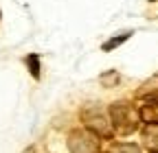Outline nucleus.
<instances>
[{
  "instance_id": "20e7f679",
  "label": "nucleus",
  "mask_w": 158,
  "mask_h": 153,
  "mask_svg": "<svg viewBox=\"0 0 158 153\" xmlns=\"http://www.w3.org/2000/svg\"><path fill=\"white\" fill-rule=\"evenodd\" d=\"M143 138H145V147L152 153H158V125H149L143 133Z\"/></svg>"
},
{
  "instance_id": "7ed1b4c3",
  "label": "nucleus",
  "mask_w": 158,
  "mask_h": 153,
  "mask_svg": "<svg viewBox=\"0 0 158 153\" xmlns=\"http://www.w3.org/2000/svg\"><path fill=\"white\" fill-rule=\"evenodd\" d=\"M68 149H70V153H97V138H94V133L84 131V129L73 131L70 138H68Z\"/></svg>"
},
{
  "instance_id": "423d86ee",
  "label": "nucleus",
  "mask_w": 158,
  "mask_h": 153,
  "mask_svg": "<svg viewBox=\"0 0 158 153\" xmlns=\"http://www.w3.org/2000/svg\"><path fill=\"white\" fill-rule=\"evenodd\" d=\"M132 33L127 31V33H121V35H118V37H114V40H110V42H106L103 44V50H112V48H116L118 44H121V42H125L127 40V37H130Z\"/></svg>"
},
{
  "instance_id": "0eeeda50",
  "label": "nucleus",
  "mask_w": 158,
  "mask_h": 153,
  "mask_svg": "<svg viewBox=\"0 0 158 153\" xmlns=\"http://www.w3.org/2000/svg\"><path fill=\"white\" fill-rule=\"evenodd\" d=\"M27 64H29V68H31V74H33V76H40V61H37L35 55L27 57Z\"/></svg>"
},
{
  "instance_id": "f257e3e1",
  "label": "nucleus",
  "mask_w": 158,
  "mask_h": 153,
  "mask_svg": "<svg viewBox=\"0 0 158 153\" xmlns=\"http://www.w3.org/2000/svg\"><path fill=\"white\" fill-rule=\"evenodd\" d=\"M81 118H84L86 127L90 129V133H94L99 138H110L112 136V129H110V123H108V114L101 107L88 105L81 112Z\"/></svg>"
},
{
  "instance_id": "39448f33",
  "label": "nucleus",
  "mask_w": 158,
  "mask_h": 153,
  "mask_svg": "<svg viewBox=\"0 0 158 153\" xmlns=\"http://www.w3.org/2000/svg\"><path fill=\"white\" fill-rule=\"evenodd\" d=\"M110 153H141L136 144H130V142H123V144H114L110 149Z\"/></svg>"
},
{
  "instance_id": "f03ea898",
  "label": "nucleus",
  "mask_w": 158,
  "mask_h": 153,
  "mask_svg": "<svg viewBox=\"0 0 158 153\" xmlns=\"http://www.w3.org/2000/svg\"><path fill=\"white\" fill-rule=\"evenodd\" d=\"M110 120H112V125L121 131V133H130V131L136 129L134 114L127 107V103H114L110 107Z\"/></svg>"
}]
</instances>
